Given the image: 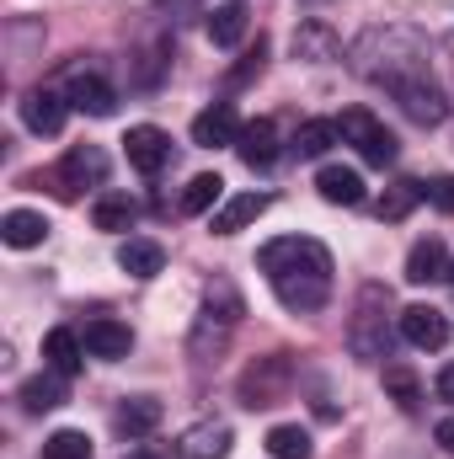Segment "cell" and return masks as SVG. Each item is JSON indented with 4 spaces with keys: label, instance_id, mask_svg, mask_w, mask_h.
Segmentation results:
<instances>
[{
    "label": "cell",
    "instance_id": "obj_1",
    "mask_svg": "<svg viewBox=\"0 0 454 459\" xmlns=\"http://www.w3.org/2000/svg\"><path fill=\"white\" fill-rule=\"evenodd\" d=\"M257 267L284 310L316 316L332 299V251L316 235H278L257 251Z\"/></svg>",
    "mask_w": 454,
    "mask_h": 459
},
{
    "label": "cell",
    "instance_id": "obj_2",
    "mask_svg": "<svg viewBox=\"0 0 454 459\" xmlns=\"http://www.w3.org/2000/svg\"><path fill=\"white\" fill-rule=\"evenodd\" d=\"M353 70L390 91L406 75H428V43L412 27H369L353 43Z\"/></svg>",
    "mask_w": 454,
    "mask_h": 459
},
{
    "label": "cell",
    "instance_id": "obj_3",
    "mask_svg": "<svg viewBox=\"0 0 454 459\" xmlns=\"http://www.w3.org/2000/svg\"><path fill=\"white\" fill-rule=\"evenodd\" d=\"M347 352L358 363H380L390 358V289L385 283H363L353 321H347Z\"/></svg>",
    "mask_w": 454,
    "mask_h": 459
},
{
    "label": "cell",
    "instance_id": "obj_4",
    "mask_svg": "<svg viewBox=\"0 0 454 459\" xmlns=\"http://www.w3.org/2000/svg\"><path fill=\"white\" fill-rule=\"evenodd\" d=\"M289 385H294V363H289V352H267V358H257L246 374H240V406H278L284 395H289Z\"/></svg>",
    "mask_w": 454,
    "mask_h": 459
},
{
    "label": "cell",
    "instance_id": "obj_5",
    "mask_svg": "<svg viewBox=\"0 0 454 459\" xmlns=\"http://www.w3.org/2000/svg\"><path fill=\"white\" fill-rule=\"evenodd\" d=\"M337 128H342V139H347L369 166H390V160H396V150H401V144H396V134L369 113V108H347V113L337 117Z\"/></svg>",
    "mask_w": 454,
    "mask_h": 459
},
{
    "label": "cell",
    "instance_id": "obj_6",
    "mask_svg": "<svg viewBox=\"0 0 454 459\" xmlns=\"http://www.w3.org/2000/svg\"><path fill=\"white\" fill-rule=\"evenodd\" d=\"M390 97L401 102V113L412 117V123H423V128H439L450 117V102H444V91H439L433 75H406V81L390 86Z\"/></svg>",
    "mask_w": 454,
    "mask_h": 459
},
{
    "label": "cell",
    "instance_id": "obj_7",
    "mask_svg": "<svg viewBox=\"0 0 454 459\" xmlns=\"http://www.w3.org/2000/svg\"><path fill=\"white\" fill-rule=\"evenodd\" d=\"M123 155H128V166H134L139 177H161L166 160H171V134L155 128V123H134V128L123 134Z\"/></svg>",
    "mask_w": 454,
    "mask_h": 459
},
{
    "label": "cell",
    "instance_id": "obj_8",
    "mask_svg": "<svg viewBox=\"0 0 454 459\" xmlns=\"http://www.w3.org/2000/svg\"><path fill=\"white\" fill-rule=\"evenodd\" d=\"M102 177H108V155H102L97 144H75V150L59 160V171H54V193H59V198H75L86 182L97 187Z\"/></svg>",
    "mask_w": 454,
    "mask_h": 459
},
{
    "label": "cell",
    "instance_id": "obj_9",
    "mask_svg": "<svg viewBox=\"0 0 454 459\" xmlns=\"http://www.w3.org/2000/svg\"><path fill=\"white\" fill-rule=\"evenodd\" d=\"M396 326H401V337L412 347H423V352H433V347L450 342V316L444 310H433V305H406L401 316H396Z\"/></svg>",
    "mask_w": 454,
    "mask_h": 459
},
{
    "label": "cell",
    "instance_id": "obj_10",
    "mask_svg": "<svg viewBox=\"0 0 454 459\" xmlns=\"http://www.w3.org/2000/svg\"><path fill=\"white\" fill-rule=\"evenodd\" d=\"M235 155H240V160H246L251 171L273 166V160H278V123H273V117H251V123H240Z\"/></svg>",
    "mask_w": 454,
    "mask_h": 459
},
{
    "label": "cell",
    "instance_id": "obj_11",
    "mask_svg": "<svg viewBox=\"0 0 454 459\" xmlns=\"http://www.w3.org/2000/svg\"><path fill=\"white\" fill-rule=\"evenodd\" d=\"M240 139V117L230 102H214V108H204V113L193 117V144L198 150H220V144H235Z\"/></svg>",
    "mask_w": 454,
    "mask_h": 459
},
{
    "label": "cell",
    "instance_id": "obj_12",
    "mask_svg": "<svg viewBox=\"0 0 454 459\" xmlns=\"http://www.w3.org/2000/svg\"><path fill=\"white\" fill-rule=\"evenodd\" d=\"M65 117H70V102L54 97V91H27V97H22V123H27L38 139H54V134L65 128Z\"/></svg>",
    "mask_w": 454,
    "mask_h": 459
},
{
    "label": "cell",
    "instance_id": "obj_13",
    "mask_svg": "<svg viewBox=\"0 0 454 459\" xmlns=\"http://www.w3.org/2000/svg\"><path fill=\"white\" fill-rule=\"evenodd\" d=\"M81 342H86V352H92V358H108V363H118V358H128L134 332H128L123 321H113V316H97V321H86Z\"/></svg>",
    "mask_w": 454,
    "mask_h": 459
},
{
    "label": "cell",
    "instance_id": "obj_14",
    "mask_svg": "<svg viewBox=\"0 0 454 459\" xmlns=\"http://www.w3.org/2000/svg\"><path fill=\"white\" fill-rule=\"evenodd\" d=\"M337 54H342V38L327 27V22L310 16V22L294 27V59H305V65H332Z\"/></svg>",
    "mask_w": 454,
    "mask_h": 459
},
{
    "label": "cell",
    "instance_id": "obj_15",
    "mask_svg": "<svg viewBox=\"0 0 454 459\" xmlns=\"http://www.w3.org/2000/svg\"><path fill=\"white\" fill-rule=\"evenodd\" d=\"M65 102H70L75 113H86V117H113L118 113V91L102 81V75H75L70 91H65Z\"/></svg>",
    "mask_w": 454,
    "mask_h": 459
},
{
    "label": "cell",
    "instance_id": "obj_16",
    "mask_svg": "<svg viewBox=\"0 0 454 459\" xmlns=\"http://www.w3.org/2000/svg\"><path fill=\"white\" fill-rule=\"evenodd\" d=\"M267 209H273V198H267V193H235L230 204L214 209V220H209V225H214V235H240L251 220H262Z\"/></svg>",
    "mask_w": 454,
    "mask_h": 459
},
{
    "label": "cell",
    "instance_id": "obj_17",
    "mask_svg": "<svg viewBox=\"0 0 454 459\" xmlns=\"http://www.w3.org/2000/svg\"><path fill=\"white\" fill-rule=\"evenodd\" d=\"M439 278H450V251H444V240L439 235H428V240H417L412 251H406V283H439Z\"/></svg>",
    "mask_w": 454,
    "mask_h": 459
},
{
    "label": "cell",
    "instance_id": "obj_18",
    "mask_svg": "<svg viewBox=\"0 0 454 459\" xmlns=\"http://www.w3.org/2000/svg\"><path fill=\"white\" fill-rule=\"evenodd\" d=\"M316 193H321L327 204H337V209H358V204L369 198V187H363V177H358L353 166H321Z\"/></svg>",
    "mask_w": 454,
    "mask_h": 459
},
{
    "label": "cell",
    "instance_id": "obj_19",
    "mask_svg": "<svg viewBox=\"0 0 454 459\" xmlns=\"http://www.w3.org/2000/svg\"><path fill=\"white\" fill-rule=\"evenodd\" d=\"M43 363H48L54 374H65V379H75L81 363H86V342H81L70 326H54V332L43 337Z\"/></svg>",
    "mask_w": 454,
    "mask_h": 459
},
{
    "label": "cell",
    "instance_id": "obj_20",
    "mask_svg": "<svg viewBox=\"0 0 454 459\" xmlns=\"http://www.w3.org/2000/svg\"><path fill=\"white\" fill-rule=\"evenodd\" d=\"M0 240H5L11 251H32V246L48 240V220H43L38 209H11V214L0 220Z\"/></svg>",
    "mask_w": 454,
    "mask_h": 459
},
{
    "label": "cell",
    "instance_id": "obj_21",
    "mask_svg": "<svg viewBox=\"0 0 454 459\" xmlns=\"http://www.w3.org/2000/svg\"><path fill=\"white\" fill-rule=\"evenodd\" d=\"M161 417H166V411H161L155 395H134V401L118 406V433H123V438H150V433L161 428Z\"/></svg>",
    "mask_w": 454,
    "mask_h": 459
},
{
    "label": "cell",
    "instance_id": "obj_22",
    "mask_svg": "<svg viewBox=\"0 0 454 459\" xmlns=\"http://www.w3.org/2000/svg\"><path fill=\"white\" fill-rule=\"evenodd\" d=\"M337 139H342L337 117H310V123H300V128H294V144H289V150H294L300 160H321Z\"/></svg>",
    "mask_w": 454,
    "mask_h": 459
},
{
    "label": "cell",
    "instance_id": "obj_23",
    "mask_svg": "<svg viewBox=\"0 0 454 459\" xmlns=\"http://www.w3.org/2000/svg\"><path fill=\"white\" fill-rule=\"evenodd\" d=\"M246 27H251L246 0H225V5L209 11V43H214V48H235V43L246 38Z\"/></svg>",
    "mask_w": 454,
    "mask_h": 459
},
{
    "label": "cell",
    "instance_id": "obj_24",
    "mask_svg": "<svg viewBox=\"0 0 454 459\" xmlns=\"http://www.w3.org/2000/svg\"><path fill=\"white\" fill-rule=\"evenodd\" d=\"M118 267H123L128 278H155V273L166 267V251H161L155 240H139V235H128V240L118 246Z\"/></svg>",
    "mask_w": 454,
    "mask_h": 459
},
{
    "label": "cell",
    "instance_id": "obj_25",
    "mask_svg": "<svg viewBox=\"0 0 454 459\" xmlns=\"http://www.w3.org/2000/svg\"><path fill=\"white\" fill-rule=\"evenodd\" d=\"M230 455V428L225 422H198L182 433V459H225Z\"/></svg>",
    "mask_w": 454,
    "mask_h": 459
},
{
    "label": "cell",
    "instance_id": "obj_26",
    "mask_svg": "<svg viewBox=\"0 0 454 459\" xmlns=\"http://www.w3.org/2000/svg\"><path fill=\"white\" fill-rule=\"evenodd\" d=\"M139 220V204L128 198V193H102L97 204H92V225L108 230V235H123V230H134Z\"/></svg>",
    "mask_w": 454,
    "mask_h": 459
},
{
    "label": "cell",
    "instance_id": "obj_27",
    "mask_svg": "<svg viewBox=\"0 0 454 459\" xmlns=\"http://www.w3.org/2000/svg\"><path fill=\"white\" fill-rule=\"evenodd\" d=\"M385 401H396L406 417L423 406V379L406 368V363H385Z\"/></svg>",
    "mask_w": 454,
    "mask_h": 459
},
{
    "label": "cell",
    "instance_id": "obj_28",
    "mask_svg": "<svg viewBox=\"0 0 454 459\" xmlns=\"http://www.w3.org/2000/svg\"><path fill=\"white\" fill-rule=\"evenodd\" d=\"M220 198H225V177H220V171H198V177L182 187V214H209Z\"/></svg>",
    "mask_w": 454,
    "mask_h": 459
},
{
    "label": "cell",
    "instance_id": "obj_29",
    "mask_svg": "<svg viewBox=\"0 0 454 459\" xmlns=\"http://www.w3.org/2000/svg\"><path fill=\"white\" fill-rule=\"evenodd\" d=\"M22 406L38 417V411H54V406H65V374H38V379H27L22 385Z\"/></svg>",
    "mask_w": 454,
    "mask_h": 459
},
{
    "label": "cell",
    "instance_id": "obj_30",
    "mask_svg": "<svg viewBox=\"0 0 454 459\" xmlns=\"http://www.w3.org/2000/svg\"><path fill=\"white\" fill-rule=\"evenodd\" d=\"M267 455L273 459H310V433L300 422H278V428H267Z\"/></svg>",
    "mask_w": 454,
    "mask_h": 459
},
{
    "label": "cell",
    "instance_id": "obj_31",
    "mask_svg": "<svg viewBox=\"0 0 454 459\" xmlns=\"http://www.w3.org/2000/svg\"><path fill=\"white\" fill-rule=\"evenodd\" d=\"M423 198H428V182H396V187L380 198V220H406Z\"/></svg>",
    "mask_w": 454,
    "mask_h": 459
},
{
    "label": "cell",
    "instance_id": "obj_32",
    "mask_svg": "<svg viewBox=\"0 0 454 459\" xmlns=\"http://www.w3.org/2000/svg\"><path fill=\"white\" fill-rule=\"evenodd\" d=\"M43 459H92V438L81 428H59L43 438Z\"/></svg>",
    "mask_w": 454,
    "mask_h": 459
},
{
    "label": "cell",
    "instance_id": "obj_33",
    "mask_svg": "<svg viewBox=\"0 0 454 459\" xmlns=\"http://www.w3.org/2000/svg\"><path fill=\"white\" fill-rule=\"evenodd\" d=\"M262 65H267V43L257 38V48H251V54H246V59H240V65L230 70V86H246L251 75H262Z\"/></svg>",
    "mask_w": 454,
    "mask_h": 459
},
{
    "label": "cell",
    "instance_id": "obj_34",
    "mask_svg": "<svg viewBox=\"0 0 454 459\" xmlns=\"http://www.w3.org/2000/svg\"><path fill=\"white\" fill-rule=\"evenodd\" d=\"M428 204H433L439 214H454V177H433V182H428Z\"/></svg>",
    "mask_w": 454,
    "mask_h": 459
},
{
    "label": "cell",
    "instance_id": "obj_35",
    "mask_svg": "<svg viewBox=\"0 0 454 459\" xmlns=\"http://www.w3.org/2000/svg\"><path fill=\"white\" fill-rule=\"evenodd\" d=\"M433 390H439V401H450V406H454V363H444V368H439Z\"/></svg>",
    "mask_w": 454,
    "mask_h": 459
},
{
    "label": "cell",
    "instance_id": "obj_36",
    "mask_svg": "<svg viewBox=\"0 0 454 459\" xmlns=\"http://www.w3.org/2000/svg\"><path fill=\"white\" fill-rule=\"evenodd\" d=\"M433 438H439V449H444V455H454V417H444V422L433 428Z\"/></svg>",
    "mask_w": 454,
    "mask_h": 459
},
{
    "label": "cell",
    "instance_id": "obj_37",
    "mask_svg": "<svg viewBox=\"0 0 454 459\" xmlns=\"http://www.w3.org/2000/svg\"><path fill=\"white\" fill-rule=\"evenodd\" d=\"M128 459H161V455H128Z\"/></svg>",
    "mask_w": 454,
    "mask_h": 459
},
{
    "label": "cell",
    "instance_id": "obj_38",
    "mask_svg": "<svg viewBox=\"0 0 454 459\" xmlns=\"http://www.w3.org/2000/svg\"><path fill=\"white\" fill-rule=\"evenodd\" d=\"M450 283H454V262H450Z\"/></svg>",
    "mask_w": 454,
    "mask_h": 459
}]
</instances>
